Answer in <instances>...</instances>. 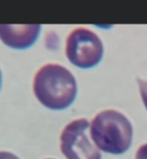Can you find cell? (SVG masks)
<instances>
[{
  "mask_svg": "<svg viewBox=\"0 0 147 159\" xmlns=\"http://www.w3.org/2000/svg\"><path fill=\"white\" fill-rule=\"evenodd\" d=\"M34 94L46 108L64 110L77 95V83L71 72L58 64L41 66L34 78Z\"/></svg>",
  "mask_w": 147,
  "mask_h": 159,
  "instance_id": "6da1fadb",
  "label": "cell"
},
{
  "mask_svg": "<svg viewBox=\"0 0 147 159\" xmlns=\"http://www.w3.org/2000/svg\"><path fill=\"white\" fill-rule=\"evenodd\" d=\"M132 125L128 119L114 110L99 112L92 121L90 136L97 147L109 153L121 154L132 142Z\"/></svg>",
  "mask_w": 147,
  "mask_h": 159,
  "instance_id": "7a4b0ae2",
  "label": "cell"
},
{
  "mask_svg": "<svg viewBox=\"0 0 147 159\" xmlns=\"http://www.w3.org/2000/svg\"><path fill=\"white\" fill-rule=\"evenodd\" d=\"M66 55L76 66L90 68L100 62L103 55V45L96 33L79 27L73 30L67 39Z\"/></svg>",
  "mask_w": 147,
  "mask_h": 159,
  "instance_id": "3957f363",
  "label": "cell"
},
{
  "mask_svg": "<svg viewBox=\"0 0 147 159\" xmlns=\"http://www.w3.org/2000/svg\"><path fill=\"white\" fill-rule=\"evenodd\" d=\"M89 122L77 119L67 124L60 136V148L67 159H101L98 148L88 137Z\"/></svg>",
  "mask_w": 147,
  "mask_h": 159,
  "instance_id": "277c9868",
  "label": "cell"
},
{
  "mask_svg": "<svg viewBox=\"0 0 147 159\" xmlns=\"http://www.w3.org/2000/svg\"><path fill=\"white\" fill-rule=\"evenodd\" d=\"M39 31V25H1V39L11 48L25 49L37 40Z\"/></svg>",
  "mask_w": 147,
  "mask_h": 159,
  "instance_id": "5b68a950",
  "label": "cell"
},
{
  "mask_svg": "<svg viewBox=\"0 0 147 159\" xmlns=\"http://www.w3.org/2000/svg\"><path fill=\"white\" fill-rule=\"evenodd\" d=\"M138 84L140 87V93L142 98V101L144 103V106L147 110V82L142 81V80H138Z\"/></svg>",
  "mask_w": 147,
  "mask_h": 159,
  "instance_id": "8992f818",
  "label": "cell"
},
{
  "mask_svg": "<svg viewBox=\"0 0 147 159\" xmlns=\"http://www.w3.org/2000/svg\"><path fill=\"white\" fill-rule=\"evenodd\" d=\"M135 159H147V143L138 149Z\"/></svg>",
  "mask_w": 147,
  "mask_h": 159,
  "instance_id": "52a82bcc",
  "label": "cell"
},
{
  "mask_svg": "<svg viewBox=\"0 0 147 159\" xmlns=\"http://www.w3.org/2000/svg\"><path fill=\"white\" fill-rule=\"evenodd\" d=\"M0 159H19V158L13 153L2 151L1 152H0Z\"/></svg>",
  "mask_w": 147,
  "mask_h": 159,
  "instance_id": "ba28073f",
  "label": "cell"
}]
</instances>
